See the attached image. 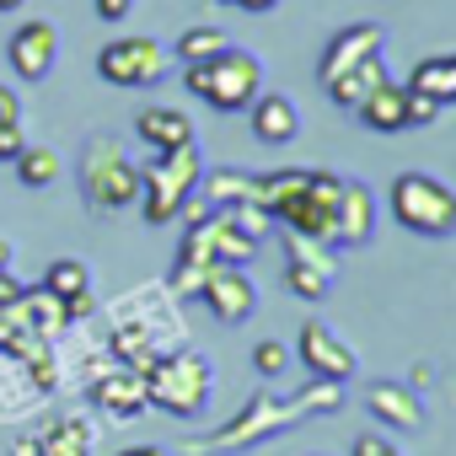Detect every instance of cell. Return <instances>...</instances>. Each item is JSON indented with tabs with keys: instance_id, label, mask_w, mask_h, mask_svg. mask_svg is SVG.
Segmentation results:
<instances>
[{
	"instance_id": "4",
	"label": "cell",
	"mask_w": 456,
	"mask_h": 456,
	"mask_svg": "<svg viewBox=\"0 0 456 456\" xmlns=\"http://www.w3.org/2000/svg\"><path fill=\"white\" fill-rule=\"evenodd\" d=\"M209 387H215V365L193 344L167 349L145 370V403L161 408V413H172V419H199L209 408Z\"/></svg>"
},
{
	"instance_id": "35",
	"label": "cell",
	"mask_w": 456,
	"mask_h": 456,
	"mask_svg": "<svg viewBox=\"0 0 456 456\" xmlns=\"http://www.w3.org/2000/svg\"><path fill=\"white\" fill-rule=\"evenodd\" d=\"M232 6H242V12H258V17H264V12H274V6H280V0H232Z\"/></svg>"
},
{
	"instance_id": "31",
	"label": "cell",
	"mask_w": 456,
	"mask_h": 456,
	"mask_svg": "<svg viewBox=\"0 0 456 456\" xmlns=\"http://www.w3.org/2000/svg\"><path fill=\"white\" fill-rule=\"evenodd\" d=\"M92 12H97L108 28H113V22H124V17L134 12V0H92Z\"/></svg>"
},
{
	"instance_id": "5",
	"label": "cell",
	"mask_w": 456,
	"mask_h": 456,
	"mask_svg": "<svg viewBox=\"0 0 456 456\" xmlns=\"http://www.w3.org/2000/svg\"><path fill=\"white\" fill-rule=\"evenodd\" d=\"M76 177L97 215H118L140 199V161H129L113 134H86V145L76 156Z\"/></svg>"
},
{
	"instance_id": "33",
	"label": "cell",
	"mask_w": 456,
	"mask_h": 456,
	"mask_svg": "<svg viewBox=\"0 0 456 456\" xmlns=\"http://www.w3.org/2000/svg\"><path fill=\"white\" fill-rule=\"evenodd\" d=\"M0 118H6V124H22V102H17L12 86H0Z\"/></svg>"
},
{
	"instance_id": "39",
	"label": "cell",
	"mask_w": 456,
	"mask_h": 456,
	"mask_svg": "<svg viewBox=\"0 0 456 456\" xmlns=\"http://www.w3.org/2000/svg\"><path fill=\"white\" fill-rule=\"evenodd\" d=\"M28 6V0H0V12H22Z\"/></svg>"
},
{
	"instance_id": "24",
	"label": "cell",
	"mask_w": 456,
	"mask_h": 456,
	"mask_svg": "<svg viewBox=\"0 0 456 456\" xmlns=\"http://www.w3.org/2000/svg\"><path fill=\"white\" fill-rule=\"evenodd\" d=\"M22 306H28V322H33V333L44 338V344H60L65 333H70V306L60 301V296H49L44 285H22Z\"/></svg>"
},
{
	"instance_id": "15",
	"label": "cell",
	"mask_w": 456,
	"mask_h": 456,
	"mask_svg": "<svg viewBox=\"0 0 456 456\" xmlns=\"http://www.w3.org/2000/svg\"><path fill=\"white\" fill-rule=\"evenodd\" d=\"M199 301L220 322H248L258 312V285L248 280V269H209L204 285H199Z\"/></svg>"
},
{
	"instance_id": "27",
	"label": "cell",
	"mask_w": 456,
	"mask_h": 456,
	"mask_svg": "<svg viewBox=\"0 0 456 456\" xmlns=\"http://www.w3.org/2000/svg\"><path fill=\"white\" fill-rule=\"evenodd\" d=\"M220 49H232V33L215 28V22H193V28H183L177 44H172V54H177L183 65H204V60H215Z\"/></svg>"
},
{
	"instance_id": "12",
	"label": "cell",
	"mask_w": 456,
	"mask_h": 456,
	"mask_svg": "<svg viewBox=\"0 0 456 456\" xmlns=\"http://www.w3.org/2000/svg\"><path fill=\"white\" fill-rule=\"evenodd\" d=\"M6 60H12V76H22V81H49V76H54V60H60V28L44 22V17H28V22L6 38Z\"/></svg>"
},
{
	"instance_id": "32",
	"label": "cell",
	"mask_w": 456,
	"mask_h": 456,
	"mask_svg": "<svg viewBox=\"0 0 456 456\" xmlns=\"http://www.w3.org/2000/svg\"><path fill=\"white\" fill-rule=\"evenodd\" d=\"M22 145H28V140H22V124H6V118H0V161H12Z\"/></svg>"
},
{
	"instance_id": "1",
	"label": "cell",
	"mask_w": 456,
	"mask_h": 456,
	"mask_svg": "<svg viewBox=\"0 0 456 456\" xmlns=\"http://www.w3.org/2000/svg\"><path fill=\"white\" fill-rule=\"evenodd\" d=\"M338 408H344V387H338V381H317V376H312L306 387H296L290 397H280V392H253L225 424H215V429H204V435H188L183 451H188V456L248 451V445H264V440H274V435L306 424L312 413H338Z\"/></svg>"
},
{
	"instance_id": "37",
	"label": "cell",
	"mask_w": 456,
	"mask_h": 456,
	"mask_svg": "<svg viewBox=\"0 0 456 456\" xmlns=\"http://www.w3.org/2000/svg\"><path fill=\"white\" fill-rule=\"evenodd\" d=\"M118 456H167L161 445H129V451H118Z\"/></svg>"
},
{
	"instance_id": "13",
	"label": "cell",
	"mask_w": 456,
	"mask_h": 456,
	"mask_svg": "<svg viewBox=\"0 0 456 456\" xmlns=\"http://www.w3.org/2000/svg\"><path fill=\"white\" fill-rule=\"evenodd\" d=\"M381 49H387V28L381 22H349V28H338L328 38L322 60H317V81L328 86L333 76H344V70H354L365 60H381Z\"/></svg>"
},
{
	"instance_id": "26",
	"label": "cell",
	"mask_w": 456,
	"mask_h": 456,
	"mask_svg": "<svg viewBox=\"0 0 456 456\" xmlns=\"http://www.w3.org/2000/svg\"><path fill=\"white\" fill-rule=\"evenodd\" d=\"M12 167H17V183H22V188H54L60 172H65V156H60L54 145H22V151L12 156Z\"/></svg>"
},
{
	"instance_id": "25",
	"label": "cell",
	"mask_w": 456,
	"mask_h": 456,
	"mask_svg": "<svg viewBox=\"0 0 456 456\" xmlns=\"http://www.w3.org/2000/svg\"><path fill=\"white\" fill-rule=\"evenodd\" d=\"M376 81H387V65L381 60H365V65H354V70H344V76H333L322 92H328V102L333 108H344V113H354L360 108V97L376 86Z\"/></svg>"
},
{
	"instance_id": "3",
	"label": "cell",
	"mask_w": 456,
	"mask_h": 456,
	"mask_svg": "<svg viewBox=\"0 0 456 456\" xmlns=\"http://www.w3.org/2000/svg\"><path fill=\"white\" fill-rule=\"evenodd\" d=\"M199 183H204V151L199 140L193 145H177V151H151V161L140 167V220L145 225H172L193 199H199Z\"/></svg>"
},
{
	"instance_id": "30",
	"label": "cell",
	"mask_w": 456,
	"mask_h": 456,
	"mask_svg": "<svg viewBox=\"0 0 456 456\" xmlns=\"http://www.w3.org/2000/svg\"><path fill=\"white\" fill-rule=\"evenodd\" d=\"M435 118H440V108H435L429 97L408 92V129H419V124H435Z\"/></svg>"
},
{
	"instance_id": "38",
	"label": "cell",
	"mask_w": 456,
	"mask_h": 456,
	"mask_svg": "<svg viewBox=\"0 0 456 456\" xmlns=\"http://www.w3.org/2000/svg\"><path fill=\"white\" fill-rule=\"evenodd\" d=\"M0 269H12V242L0 237Z\"/></svg>"
},
{
	"instance_id": "40",
	"label": "cell",
	"mask_w": 456,
	"mask_h": 456,
	"mask_svg": "<svg viewBox=\"0 0 456 456\" xmlns=\"http://www.w3.org/2000/svg\"><path fill=\"white\" fill-rule=\"evenodd\" d=\"M220 6H232V0H220Z\"/></svg>"
},
{
	"instance_id": "34",
	"label": "cell",
	"mask_w": 456,
	"mask_h": 456,
	"mask_svg": "<svg viewBox=\"0 0 456 456\" xmlns=\"http://www.w3.org/2000/svg\"><path fill=\"white\" fill-rule=\"evenodd\" d=\"M22 296V285L12 280V269H0V306H6V301H17Z\"/></svg>"
},
{
	"instance_id": "19",
	"label": "cell",
	"mask_w": 456,
	"mask_h": 456,
	"mask_svg": "<svg viewBox=\"0 0 456 456\" xmlns=\"http://www.w3.org/2000/svg\"><path fill=\"white\" fill-rule=\"evenodd\" d=\"M354 118H360L365 129H376V134H403V129H408V86L392 81V76L376 81V86L360 97Z\"/></svg>"
},
{
	"instance_id": "7",
	"label": "cell",
	"mask_w": 456,
	"mask_h": 456,
	"mask_svg": "<svg viewBox=\"0 0 456 456\" xmlns=\"http://www.w3.org/2000/svg\"><path fill=\"white\" fill-rule=\"evenodd\" d=\"M387 209L403 232L429 237V242L456 232V188L429 177V172H397L392 188H387Z\"/></svg>"
},
{
	"instance_id": "16",
	"label": "cell",
	"mask_w": 456,
	"mask_h": 456,
	"mask_svg": "<svg viewBox=\"0 0 456 456\" xmlns=\"http://www.w3.org/2000/svg\"><path fill=\"white\" fill-rule=\"evenodd\" d=\"M248 124H253V140L258 145H290L301 134V108L285 92H258L248 102Z\"/></svg>"
},
{
	"instance_id": "29",
	"label": "cell",
	"mask_w": 456,
	"mask_h": 456,
	"mask_svg": "<svg viewBox=\"0 0 456 456\" xmlns=\"http://www.w3.org/2000/svg\"><path fill=\"white\" fill-rule=\"evenodd\" d=\"M349 456H403L387 435H376V429H360L354 435V445H349Z\"/></svg>"
},
{
	"instance_id": "11",
	"label": "cell",
	"mask_w": 456,
	"mask_h": 456,
	"mask_svg": "<svg viewBox=\"0 0 456 456\" xmlns=\"http://www.w3.org/2000/svg\"><path fill=\"white\" fill-rule=\"evenodd\" d=\"M296 360L306 365V376H317V381H338V387H349V376H360V354L328 328V322H301V338H296Z\"/></svg>"
},
{
	"instance_id": "10",
	"label": "cell",
	"mask_w": 456,
	"mask_h": 456,
	"mask_svg": "<svg viewBox=\"0 0 456 456\" xmlns=\"http://www.w3.org/2000/svg\"><path fill=\"white\" fill-rule=\"evenodd\" d=\"M338 285V253L306 237L285 242V290H296L301 301H328Z\"/></svg>"
},
{
	"instance_id": "2",
	"label": "cell",
	"mask_w": 456,
	"mask_h": 456,
	"mask_svg": "<svg viewBox=\"0 0 456 456\" xmlns=\"http://www.w3.org/2000/svg\"><path fill=\"white\" fill-rule=\"evenodd\" d=\"M258 177V209L274 215V225H285L290 237L322 242L333 248V220H338V172L322 167H274V172H253Z\"/></svg>"
},
{
	"instance_id": "23",
	"label": "cell",
	"mask_w": 456,
	"mask_h": 456,
	"mask_svg": "<svg viewBox=\"0 0 456 456\" xmlns=\"http://www.w3.org/2000/svg\"><path fill=\"white\" fill-rule=\"evenodd\" d=\"M92 445H97V424L92 419H54L33 440V456H92Z\"/></svg>"
},
{
	"instance_id": "36",
	"label": "cell",
	"mask_w": 456,
	"mask_h": 456,
	"mask_svg": "<svg viewBox=\"0 0 456 456\" xmlns=\"http://www.w3.org/2000/svg\"><path fill=\"white\" fill-rule=\"evenodd\" d=\"M408 376H413V381H408V387H429V381H435V370H429V365H413V370H408Z\"/></svg>"
},
{
	"instance_id": "9",
	"label": "cell",
	"mask_w": 456,
	"mask_h": 456,
	"mask_svg": "<svg viewBox=\"0 0 456 456\" xmlns=\"http://www.w3.org/2000/svg\"><path fill=\"white\" fill-rule=\"evenodd\" d=\"M86 397L97 413H108L113 424H129L140 419L151 403H145V370L124 365V360H102L92 376H86Z\"/></svg>"
},
{
	"instance_id": "41",
	"label": "cell",
	"mask_w": 456,
	"mask_h": 456,
	"mask_svg": "<svg viewBox=\"0 0 456 456\" xmlns=\"http://www.w3.org/2000/svg\"><path fill=\"white\" fill-rule=\"evenodd\" d=\"M312 456H317V451H312Z\"/></svg>"
},
{
	"instance_id": "18",
	"label": "cell",
	"mask_w": 456,
	"mask_h": 456,
	"mask_svg": "<svg viewBox=\"0 0 456 456\" xmlns=\"http://www.w3.org/2000/svg\"><path fill=\"white\" fill-rule=\"evenodd\" d=\"M134 134H140L145 151H177V145H193V140H199L193 118H188L183 108H167V102L140 108V113H134Z\"/></svg>"
},
{
	"instance_id": "28",
	"label": "cell",
	"mask_w": 456,
	"mask_h": 456,
	"mask_svg": "<svg viewBox=\"0 0 456 456\" xmlns=\"http://www.w3.org/2000/svg\"><path fill=\"white\" fill-rule=\"evenodd\" d=\"M290 360H296V354H290V349H285L280 338H264V344L253 349V370H258L264 381H280V376L290 370Z\"/></svg>"
},
{
	"instance_id": "22",
	"label": "cell",
	"mask_w": 456,
	"mask_h": 456,
	"mask_svg": "<svg viewBox=\"0 0 456 456\" xmlns=\"http://www.w3.org/2000/svg\"><path fill=\"white\" fill-rule=\"evenodd\" d=\"M403 86L419 92V97H429L435 108H451V102H456V60H451V54H429V60H419V65L408 70Z\"/></svg>"
},
{
	"instance_id": "14",
	"label": "cell",
	"mask_w": 456,
	"mask_h": 456,
	"mask_svg": "<svg viewBox=\"0 0 456 456\" xmlns=\"http://www.w3.org/2000/svg\"><path fill=\"white\" fill-rule=\"evenodd\" d=\"M376 237V193L354 177L338 188V220H333V253H360Z\"/></svg>"
},
{
	"instance_id": "21",
	"label": "cell",
	"mask_w": 456,
	"mask_h": 456,
	"mask_svg": "<svg viewBox=\"0 0 456 456\" xmlns=\"http://www.w3.org/2000/svg\"><path fill=\"white\" fill-rule=\"evenodd\" d=\"M199 199L209 209H232V204H258V177L242 172V167H204V183H199Z\"/></svg>"
},
{
	"instance_id": "20",
	"label": "cell",
	"mask_w": 456,
	"mask_h": 456,
	"mask_svg": "<svg viewBox=\"0 0 456 456\" xmlns=\"http://www.w3.org/2000/svg\"><path fill=\"white\" fill-rule=\"evenodd\" d=\"M44 290L70 306V322L92 312V264L86 258H54L44 269Z\"/></svg>"
},
{
	"instance_id": "17",
	"label": "cell",
	"mask_w": 456,
	"mask_h": 456,
	"mask_svg": "<svg viewBox=\"0 0 456 456\" xmlns=\"http://www.w3.org/2000/svg\"><path fill=\"white\" fill-rule=\"evenodd\" d=\"M365 408L387 429H424V397L408 381H370L365 387Z\"/></svg>"
},
{
	"instance_id": "6",
	"label": "cell",
	"mask_w": 456,
	"mask_h": 456,
	"mask_svg": "<svg viewBox=\"0 0 456 456\" xmlns=\"http://www.w3.org/2000/svg\"><path fill=\"white\" fill-rule=\"evenodd\" d=\"M183 86L199 102H209L215 113H242L264 92V65H258V54L232 44V49H220L215 60H204V65H183Z\"/></svg>"
},
{
	"instance_id": "8",
	"label": "cell",
	"mask_w": 456,
	"mask_h": 456,
	"mask_svg": "<svg viewBox=\"0 0 456 456\" xmlns=\"http://www.w3.org/2000/svg\"><path fill=\"white\" fill-rule=\"evenodd\" d=\"M167 65H172V54L156 38H145V33H124V38H113V44L97 49V76L108 86H118V92L161 86L167 81Z\"/></svg>"
}]
</instances>
